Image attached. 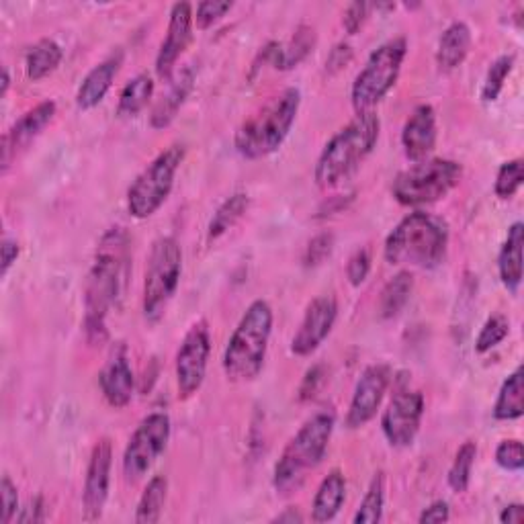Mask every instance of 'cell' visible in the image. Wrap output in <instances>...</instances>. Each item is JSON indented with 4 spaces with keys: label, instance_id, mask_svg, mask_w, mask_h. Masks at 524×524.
<instances>
[{
    "label": "cell",
    "instance_id": "e0dca14e",
    "mask_svg": "<svg viewBox=\"0 0 524 524\" xmlns=\"http://www.w3.org/2000/svg\"><path fill=\"white\" fill-rule=\"evenodd\" d=\"M193 7L189 3H177L170 9V19H168V29L166 37L162 41V46L156 56V74L160 78H168L189 48V43L193 39Z\"/></svg>",
    "mask_w": 524,
    "mask_h": 524
},
{
    "label": "cell",
    "instance_id": "ab89813d",
    "mask_svg": "<svg viewBox=\"0 0 524 524\" xmlns=\"http://www.w3.org/2000/svg\"><path fill=\"white\" fill-rule=\"evenodd\" d=\"M496 463L506 471H520L524 467V449L516 439L502 441L496 449Z\"/></svg>",
    "mask_w": 524,
    "mask_h": 524
},
{
    "label": "cell",
    "instance_id": "4dcf8cb0",
    "mask_svg": "<svg viewBox=\"0 0 524 524\" xmlns=\"http://www.w3.org/2000/svg\"><path fill=\"white\" fill-rule=\"evenodd\" d=\"M166 498H168V479L164 475H154L140 496L136 508V522L156 524L162 518Z\"/></svg>",
    "mask_w": 524,
    "mask_h": 524
},
{
    "label": "cell",
    "instance_id": "f546056e",
    "mask_svg": "<svg viewBox=\"0 0 524 524\" xmlns=\"http://www.w3.org/2000/svg\"><path fill=\"white\" fill-rule=\"evenodd\" d=\"M152 95H154V78L148 72L134 76L123 86L117 103V113L121 117H136L148 107Z\"/></svg>",
    "mask_w": 524,
    "mask_h": 524
},
{
    "label": "cell",
    "instance_id": "ba28073f",
    "mask_svg": "<svg viewBox=\"0 0 524 524\" xmlns=\"http://www.w3.org/2000/svg\"><path fill=\"white\" fill-rule=\"evenodd\" d=\"M183 273V250L172 236H162L152 244L146 277L142 310L150 324L160 322L168 303L179 289Z\"/></svg>",
    "mask_w": 524,
    "mask_h": 524
},
{
    "label": "cell",
    "instance_id": "277c9868",
    "mask_svg": "<svg viewBox=\"0 0 524 524\" xmlns=\"http://www.w3.org/2000/svg\"><path fill=\"white\" fill-rule=\"evenodd\" d=\"M273 322L275 316L269 301L256 299L248 305L228 340L222 359L224 373L230 381L246 383L260 375L267 361Z\"/></svg>",
    "mask_w": 524,
    "mask_h": 524
},
{
    "label": "cell",
    "instance_id": "7a4b0ae2",
    "mask_svg": "<svg viewBox=\"0 0 524 524\" xmlns=\"http://www.w3.org/2000/svg\"><path fill=\"white\" fill-rule=\"evenodd\" d=\"M449 246V224L441 217L414 211L389 232L383 256L396 267H439Z\"/></svg>",
    "mask_w": 524,
    "mask_h": 524
},
{
    "label": "cell",
    "instance_id": "6da1fadb",
    "mask_svg": "<svg viewBox=\"0 0 524 524\" xmlns=\"http://www.w3.org/2000/svg\"><path fill=\"white\" fill-rule=\"evenodd\" d=\"M131 271V242L123 228L103 234L84 287V332L91 344L107 340V314L119 303Z\"/></svg>",
    "mask_w": 524,
    "mask_h": 524
},
{
    "label": "cell",
    "instance_id": "b9f144b4",
    "mask_svg": "<svg viewBox=\"0 0 524 524\" xmlns=\"http://www.w3.org/2000/svg\"><path fill=\"white\" fill-rule=\"evenodd\" d=\"M0 500H3V516H0V522L11 524L17 518L21 506H19L17 486L13 484V479L9 475H3V482H0Z\"/></svg>",
    "mask_w": 524,
    "mask_h": 524
},
{
    "label": "cell",
    "instance_id": "c3c4849f",
    "mask_svg": "<svg viewBox=\"0 0 524 524\" xmlns=\"http://www.w3.org/2000/svg\"><path fill=\"white\" fill-rule=\"evenodd\" d=\"M19 252H21V248H19L17 240H13V238L3 240V246H0V254H3V258H0V260H3V262H0V273H3V277L11 271V267L17 262Z\"/></svg>",
    "mask_w": 524,
    "mask_h": 524
},
{
    "label": "cell",
    "instance_id": "bcb514c9",
    "mask_svg": "<svg viewBox=\"0 0 524 524\" xmlns=\"http://www.w3.org/2000/svg\"><path fill=\"white\" fill-rule=\"evenodd\" d=\"M449 518H451L449 504L445 500H436L422 510V514L418 516V522L420 524H432V522H447Z\"/></svg>",
    "mask_w": 524,
    "mask_h": 524
},
{
    "label": "cell",
    "instance_id": "d4e9b609",
    "mask_svg": "<svg viewBox=\"0 0 524 524\" xmlns=\"http://www.w3.org/2000/svg\"><path fill=\"white\" fill-rule=\"evenodd\" d=\"M346 500V479L340 469H332L324 479L312 502V520L328 522L332 520Z\"/></svg>",
    "mask_w": 524,
    "mask_h": 524
},
{
    "label": "cell",
    "instance_id": "3957f363",
    "mask_svg": "<svg viewBox=\"0 0 524 524\" xmlns=\"http://www.w3.org/2000/svg\"><path fill=\"white\" fill-rule=\"evenodd\" d=\"M381 131V121L373 111L357 113L328 140L318 162L314 179L320 189H332L373 152Z\"/></svg>",
    "mask_w": 524,
    "mask_h": 524
},
{
    "label": "cell",
    "instance_id": "83f0119b",
    "mask_svg": "<svg viewBox=\"0 0 524 524\" xmlns=\"http://www.w3.org/2000/svg\"><path fill=\"white\" fill-rule=\"evenodd\" d=\"M494 418L500 422H512L524 414V387H522V367H516L514 373L502 383L498 398L494 404Z\"/></svg>",
    "mask_w": 524,
    "mask_h": 524
},
{
    "label": "cell",
    "instance_id": "ac0fdd59",
    "mask_svg": "<svg viewBox=\"0 0 524 524\" xmlns=\"http://www.w3.org/2000/svg\"><path fill=\"white\" fill-rule=\"evenodd\" d=\"M56 103L54 101H43L29 109L9 131L3 136V170L11 166V160L17 156L19 150L29 146L43 129H46L54 115H56Z\"/></svg>",
    "mask_w": 524,
    "mask_h": 524
},
{
    "label": "cell",
    "instance_id": "1f68e13d",
    "mask_svg": "<svg viewBox=\"0 0 524 524\" xmlns=\"http://www.w3.org/2000/svg\"><path fill=\"white\" fill-rule=\"evenodd\" d=\"M248 205H250V197L246 193H236L228 197L213 213L211 222L207 226V238L217 240L228 230H232L242 220V215L248 211Z\"/></svg>",
    "mask_w": 524,
    "mask_h": 524
},
{
    "label": "cell",
    "instance_id": "816d5d0a",
    "mask_svg": "<svg viewBox=\"0 0 524 524\" xmlns=\"http://www.w3.org/2000/svg\"><path fill=\"white\" fill-rule=\"evenodd\" d=\"M9 86H11V76H9V68L5 66V68H3V89H0V95L7 97Z\"/></svg>",
    "mask_w": 524,
    "mask_h": 524
},
{
    "label": "cell",
    "instance_id": "7bdbcfd3",
    "mask_svg": "<svg viewBox=\"0 0 524 524\" xmlns=\"http://www.w3.org/2000/svg\"><path fill=\"white\" fill-rule=\"evenodd\" d=\"M373 7L369 3H353L348 5L346 11H344V17H342V27L348 35H355L361 31V27L365 25L367 17H369V11Z\"/></svg>",
    "mask_w": 524,
    "mask_h": 524
},
{
    "label": "cell",
    "instance_id": "7dc6e473",
    "mask_svg": "<svg viewBox=\"0 0 524 524\" xmlns=\"http://www.w3.org/2000/svg\"><path fill=\"white\" fill-rule=\"evenodd\" d=\"M15 520H17V522H23V524L46 520V502H43L41 496L31 498V500L27 502V506L19 510V514H17Z\"/></svg>",
    "mask_w": 524,
    "mask_h": 524
},
{
    "label": "cell",
    "instance_id": "74e56055",
    "mask_svg": "<svg viewBox=\"0 0 524 524\" xmlns=\"http://www.w3.org/2000/svg\"><path fill=\"white\" fill-rule=\"evenodd\" d=\"M232 7L234 5L230 0H203L195 9V23L199 29H209L222 17H226V13H230Z\"/></svg>",
    "mask_w": 524,
    "mask_h": 524
},
{
    "label": "cell",
    "instance_id": "484cf974",
    "mask_svg": "<svg viewBox=\"0 0 524 524\" xmlns=\"http://www.w3.org/2000/svg\"><path fill=\"white\" fill-rule=\"evenodd\" d=\"M316 29L312 25H299L287 43H279V48L273 58V66L277 70H293L305 58H308L316 48Z\"/></svg>",
    "mask_w": 524,
    "mask_h": 524
},
{
    "label": "cell",
    "instance_id": "681fc988",
    "mask_svg": "<svg viewBox=\"0 0 524 524\" xmlns=\"http://www.w3.org/2000/svg\"><path fill=\"white\" fill-rule=\"evenodd\" d=\"M524 520V506L522 504H508L500 512V522L502 524H520Z\"/></svg>",
    "mask_w": 524,
    "mask_h": 524
},
{
    "label": "cell",
    "instance_id": "cb8c5ba5",
    "mask_svg": "<svg viewBox=\"0 0 524 524\" xmlns=\"http://www.w3.org/2000/svg\"><path fill=\"white\" fill-rule=\"evenodd\" d=\"M471 48V29L463 21L451 23L441 39H439V48H436V66H439L443 72H453L457 70Z\"/></svg>",
    "mask_w": 524,
    "mask_h": 524
},
{
    "label": "cell",
    "instance_id": "f6af8a7d",
    "mask_svg": "<svg viewBox=\"0 0 524 524\" xmlns=\"http://www.w3.org/2000/svg\"><path fill=\"white\" fill-rule=\"evenodd\" d=\"M351 62H353V48L348 46V43L340 41L332 48V52H330V56L326 60V72L338 74L340 70H344Z\"/></svg>",
    "mask_w": 524,
    "mask_h": 524
},
{
    "label": "cell",
    "instance_id": "4fadbf2b",
    "mask_svg": "<svg viewBox=\"0 0 524 524\" xmlns=\"http://www.w3.org/2000/svg\"><path fill=\"white\" fill-rule=\"evenodd\" d=\"M424 416V396L416 389H400L387 404L381 416V430L385 441L396 447H410L420 430Z\"/></svg>",
    "mask_w": 524,
    "mask_h": 524
},
{
    "label": "cell",
    "instance_id": "30bf717a",
    "mask_svg": "<svg viewBox=\"0 0 524 524\" xmlns=\"http://www.w3.org/2000/svg\"><path fill=\"white\" fill-rule=\"evenodd\" d=\"M183 160L185 146L172 144L138 174L127 189V209L136 220H148L166 203Z\"/></svg>",
    "mask_w": 524,
    "mask_h": 524
},
{
    "label": "cell",
    "instance_id": "8992f818",
    "mask_svg": "<svg viewBox=\"0 0 524 524\" xmlns=\"http://www.w3.org/2000/svg\"><path fill=\"white\" fill-rule=\"evenodd\" d=\"M301 107V93L295 86L271 97L250 119H246L234 136V146L248 160L275 154L287 140Z\"/></svg>",
    "mask_w": 524,
    "mask_h": 524
},
{
    "label": "cell",
    "instance_id": "d6986e66",
    "mask_svg": "<svg viewBox=\"0 0 524 524\" xmlns=\"http://www.w3.org/2000/svg\"><path fill=\"white\" fill-rule=\"evenodd\" d=\"M436 113L430 105H418L402 127V148L408 160H428L436 148Z\"/></svg>",
    "mask_w": 524,
    "mask_h": 524
},
{
    "label": "cell",
    "instance_id": "e575fe53",
    "mask_svg": "<svg viewBox=\"0 0 524 524\" xmlns=\"http://www.w3.org/2000/svg\"><path fill=\"white\" fill-rule=\"evenodd\" d=\"M514 56L512 54H504L500 58H496L486 74L484 86H482V101L484 103H494L498 101L502 89H504V82L510 76L512 68H514Z\"/></svg>",
    "mask_w": 524,
    "mask_h": 524
},
{
    "label": "cell",
    "instance_id": "8d00e7d4",
    "mask_svg": "<svg viewBox=\"0 0 524 524\" xmlns=\"http://www.w3.org/2000/svg\"><path fill=\"white\" fill-rule=\"evenodd\" d=\"M522 181H524V166H522V160L520 158H514V160H508L500 166L498 174H496V183H494V193L498 199L506 201V199H512L518 189L522 187Z\"/></svg>",
    "mask_w": 524,
    "mask_h": 524
},
{
    "label": "cell",
    "instance_id": "5b68a950",
    "mask_svg": "<svg viewBox=\"0 0 524 524\" xmlns=\"http://www.w3.org/2000/svg\"><path fill=\"white\" fill-rule=\"evenodd\" d=\"M334 424V412H318L308 422H303L283 449L273 471V486L279 496H291L297 492L308 475L322 463L332 439Z\"/></svg>",
    "mask_w": 524,
    "mask_h": 524
},
{
    "label": "cell",
    "instance_id": "f1b7e54d",
    "mask_svg": "<svg viewBox=\"0 0 524 524\" xmlns=\"http://www.w3.org/2000/svg\"><path fill=\"white\" fill-rule=\"evenodd\" d=\"M414 289V277L410 271H400L396 277H391L381 291L379 297V314L383 320L396 318L410 301Z\"/></svg>",
    "mask_w": 524,
    "mask_h": 524
},
{
    "label": "cell",
    "instance_id": "836d02e7",
    "mask_svg": "<svg viewBox=\"0 0 524 524\" xmlns=\"http://www.w3.org/2000/svg\"><path fill=\"white\" fill-rule=\"evenodd\" d=\"M475 459H477V443L473 441H467L459 447L451 467H449V475H447V482H449V488L457 494H463L467 492L469 484H471V471H473V465H475Z\"/></svg>",
    "mask_w": 524,
    "mask_h": 524
},
{
    "label": "cell",
    "instance_id": "5bb4252c",
    "mask_svg": "<svg viewBox=\"0 0 524 524\" xmlns=\"http://www.w3.org/2000/svg\"><path fill=\"white\" fill-rule=\"evenodd\" d=\"M338 318V301L332 295H320L305 308L299 330L291 340V353L297 357H310L330 336Z\"/></svg>",
    "mask_w": 524,
    "mask_h": 524
},
{
    "label": "cell",
    "instance_id": "52a82bcc",
    "mask_svg": "<svg viewBox=\"0 0 524 524\" xmlns=\"http://www.w3.org/2000/svg\"><path fill=\"white\" fill-rule=\"evenodd\" d=\"M463 179V166L449 158H428L402 170L391 195L404 207H422L447 197Z\"/></svg>",
    "mask_w": 524,
    "mask_h": 524
},
{
    "label": "cell",
    "instance_id": "7c38bea8",
    "mask_svg": "<svg viewBox=\"0 0 524 524\" xmlns=\"http://www.w3.org/2000/svg\"><path fill=\"white\" fill-rule=\"evenodd\" d=\"M209 353H211V336L207 324L201 320L193 324L185 334L177 353V363H174L179 396L183 400L195 396V393L201 389L207 375Z\"/></svg>",
    "mask_w": 524,
    "mask_h": 524
},
{
    "label": "cell",
    "instance_id": "d6a6232c",
    "mask_svg": "<svg viewBox=\"0 0 524 524\" xmlns=\"http://www.w3.org/2000/svg\"><path fill=\"white\" fill-rule=\"evenodd\" d=\"M383 504H385V475L383 471H377L371 479V484L357 508V514L353 518L355 524H377L383 516Z\"/></svg>",
    "mask_w": 524,
    "mask_h": 524
},
{
    "label": "cell",
    "instance_id": "d590c367",
    "mask_svg": "<svg viewBox=\"0 0 524 524\" xmlns=\"http://www.w3.org/2000/svg\"><path fill=\"white\" fill-rule=\"evenodd\" d=\"M510 334V322L506 316L496 314L492 318L486 320V324L479 330L477 338H475V353L477 355H486L490 353L492 348H496L500 342L506 340V336Z\"/></svg>",
    "mask_w": 524,
    "mask_h": 524
},
{
    "label": "cell",
    "instance_id": "60d3db41",
    "mask_svg": "<svg viewBox=\"0 0 524 524\" xmlns=\"http://www.w3.org/2000/svg\"><path fill=\"white\" fill-rule=\"evenodd\" d=\"M371 273V254L367 248H359L346 265V277L353 287H361Z\"/></svg>",
    "mask_w": 524,
    "mask_h": 524
},
{
    "label": "cell",
    "instance_id": "2e32d148",
    "mask_svg": "<svg viewBox=\"0 0 524 524\" xmlns=\"http://www.w3.org/2000/svg\"><path fill=\"white\" fill-rule=\"evenodd\" d=\"M111 465H113V447L109 439L97 441L93 447L89 467H86L84 490H82V512L86 520H99L103 516L109 486H111Z\"/></svg>",
    "mask_w": 524,
    "mask_h": 524
},
{
    "label": "cell",
    "instance_id": "44dd1931",
    "mask_svg": "<svg viewBox=\"0 0 524 524\" xmlns=\"http://www.w3.org/2000/svg\"><path fill=\"white\" fill-rule=\"evenodd\" d=\"M121 64H123V52H117L105 58L103 62H99L89 74L84 76L76 93V107L80 111H91L103 103V99L107 97L109 89L113 86L115 76L119 74Z\"/></svg>",
    "mask_w": 524,
    "mask_h": 524
},
{
    "label": "cell",
    "instance_id": "ee69618b",
    "mask_svg": "<svg viewBox=\"0 0 524 524\" xmlns=\"http://www.w3.org/2000/svg\"><path fill=\"white\" fill-rule=\"evenodd\" d=\"M322 381H324V367L322 365H314L312 369H308V373H305V377L299 385V400L301 402L312 400L318 393Z\"/></svg>",
    "mask_w": 524,
    "mask_h": 524
},
{
    "label": "cell",
    "instance_id": "7402d4cb",
    "mask_svg": "<svg viewBox=\"0 0 524 524\" xmlns=\"http://www.w3.org/2000/svg\"><path fill=\"white\" fill-rule=\"evenodd\" d=\"M195 86V72L191 66L183 68L177 78H172L166 93L160 97V101L156 103V107L152 109L150 115V123L154 129H164L168 127L174 119H177L181 107L185 105V101L189 99L191 91Z\"/></svg>",
    "mask_w": 524,
    "mask_h": 524
},
{
    "label": "cell",
    "instance_id": "8fae6325",
    "mask_svg": "<svg viewBox=\"0 0 524 524\" xmlns=\"http://www.w3.org/2000/svg\"><path fill=\"white\" fill-rule=\"evenodd\" d=\"M170 441V418L164 412L148 414L138 428L131 434V439L123 453V473L129 482H138L152 465L166 451Z\"/></svg>",
    "mask_w": 524,
    "mask_h": 524
},
{
    "label": "cell",
    "instance_id": "ffe728a7",
    "mask_svg": "<svg viewBox=\"0 0 524 524\" xmlns=\"http://www.w3.org/2000/svg\"><path fill=\"white\" fill-rule=\"evenodd\" d=\"M99 387L103 391L107 404L113 408H125L131 402V398H134L136 377H134V371H131V365L127 361L123 346L113 351L111 359L101 369Z\"/></svg>",
    "mask_w": 524,
    "mask_h": 524
},
{
    "label": "cell",
    "instance_id": "f35d334b",
    "mask_svg": "<svg viewBox=\"0 0 524 524\" xmlns=\"http://www.w3.org/2000/svg\"><path fill=\"white\" fill-rule=\"evenodd\" d=\"M334 250V234L332 232H322L316 238L310 240L308 248L303 254V265L305 267H320L326 258H330Z\"/></svg>",
    "mask_w": 524,
    "mask_h": 524
},
{
    "label": "cell",
    "instance_id": "9a60e30c",
    "mask_svg": "<svg viewBox=\"0 0 524 524\" xmlns=\"http://www.w3.org/2000/svg\"><path fill=\"white\" fill-rule=\"evenodd\" d=\"M389 383H391V369L383 363L371 365L363 371V375L355 385L353 400L344 418L348 428L351 430L363 428L377 416Z\"/></svg>",
    "mask_w": 524,
    "mask_h": 524
},
{
    "label": "cell",
    "instance_id": "9c48e42d",
    "mask_svg": "<svg viewBox=\"0 0 524 524\" xmlns=\"http://www.w3.org/2000/svg\"><path fill=\"white\" fill-rule=\"evenodd\" d=\"M408 56V39L406 37H393L369 56L365 68L357 74L351 99L357 113L373 111L375 105H379L389 91L396 86L402 64Z\"/></svg>",
    "mask_w": 524,
    "mask_h": 524
},
{
    "label": "cell",
    "instance_id": "603a6c76",
    "mask_svg": "<svg viewBox=\"0 0 524 524\" xmlns=\"http://www.w3.org/2000/svg\"><path fill=\"white\" fill-rule=\"evenodd\" d=\"M522 244H524V224L514 222L508 228V236L498 254V275L502 285L516 293L522 283Z\"/></svg>",
    "mask_w": 524,
    "mask_h": 524
},
{
    "label": "cell",
    "instance_id": "f907efd6",
    "mask_svg": "<svg viewBox=\"0 0 524 524\" xmlns=\"http://www.w3.org/2000/svg\"><path fill=\"white\" fill-rule=\"evenodd\" d=\"M273 522H281V524H299V522H303V514H301L297 508H287L285 512H281L279 516H275Z\"/></svg>",
    "mask_w": 524,
    "mask_h": 524
},
{
    "label": "cell",
    "instance_id": "4316f807",
    "mask_svg": "<svg viewBox=\"0 0 524 524\" xmlns=\"http://www.w3.org/2000/svg\"><path fill=\"white\" fill-rule=\"evenodd\" d=\"M62 58H64V52L58 41L50 37L39 39L25 54V74L29 80L37 82L41 78L50 76L62 64Z\"/></svg>",
    "mask_w": 524,
    "mask_h": 524
}]
</instances>
